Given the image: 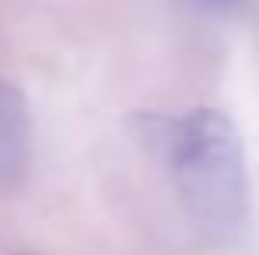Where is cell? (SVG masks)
<instances>
[{
  "instance_id": "4",
  "label": "cell",
  "mask_w": 259,
  "mask_h": 255,
  "mask_svg": "<svg viewBox=\"0 0 259 255\" xmlns=\"http://www.w3.org/2000/svg\"><path fill=\"white\" fill-rule=\"evenodd\" d=\"M18 255H32V252H18Z\"/></svg>"
},
{
  "instance_id": "2",
  "label": "cell",
  "mask_w": 259,
  "mask_h": 255,
  "mask_svg": "<svg viewBox=\"0 0 259 255\" xmlns=\"http://www.w3.org/2000/svg\"><path fill=\"white\" fill-rule=\"evenodd\" d=\"M32 161V119L25 94L0 74V189H21Z\"/></svg>"
},
{
  "instance_id": "1",
  "label": "cell",
  "mask_w": 259,
  "mask_h": 255,
  "mask_svg": "<svg viewBox=\"0 0 259 255\" xmlns=\"http://www.w3.org/2000/svg\"><path fill=\"white\" fill-rule=\"evenodd\" d=\"M147 143L168 168L186 213L214 238H238L249 227V165L235 123L217 109L179 116H140Z\"/></svg>"
},
{
  "instance_id": "3",
  "label": "cell",
  "mask_w": 259,
  "mask_h": 255,
  "mask_svg": "<svg viewBox=\"0 0 259 255\" xmlns=\"http://www.w3.org/2000/svg\"><path fill=\"white\" fill-rule=\"evenodd\" d=\"M200 11H207V14H235L245 0H193Z\"/></svg>"
}]
</instances>
